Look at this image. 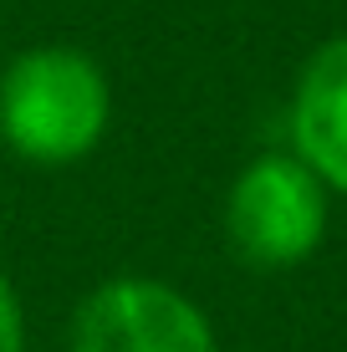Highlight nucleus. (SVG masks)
<instances>
[{
  "mask_svg": "<svg viewBox=\"0 0 347 352\" xmlns=\"http://www.w3.org/2000/svg\"><path fill=\"white\" fill-rule=\"evenodd\" d=\"M225 230L235 256L260 271L302 265L327 230V189L291 153H260L240 168L225 199Z\"/></svg>",
  "mask_w": 347,
  "mask_h": 352,
  "instance_id": "nucleus-2",
  "label": "nucleus"
},
{
  "mask_svg": "<svg viewBox=\"0 0 347 352\" xmlns=\"http://www.w3.org/2000/svg\"><path fill=\"white\" fill-rule=\"evenodd\" d=\"M113 123V87L87 52L31 46L0 72V138L16 159L62 168L87 159Z\"/></svg>",
  "mask_w": 347,
  "mask_h": 352,
  "instance_id": "nucleus-1",
  "label": "nucleus"
},
{
  "mask_svg": "<svg viewBox=\"0 0 347 352\" xmlns=\"http://www.w3.org/2000/svg\"><path fill=\"white\" fill-rule=\"evenodd\" d=\"M291 138L296 159L322 184L347 194V36L327 41L302 67L291 97Z\"/></svg>",
  "mask_w": 347,
  "mask_h": 352,
  "instance_id": "nucleus-4",
  "label": "nucleus"
},
{
  "mask_svg": "<svg viewBox=\"0 0 347 352\" xmlns=\"http://www.w3.org/2000/svg\"><path fill=\"white\" fill-rule=\"evenodd\" d=\"M0 352H26V311L5 271H0Z\"/></svg>",
  "mask_w": 347,
  "mask_h": 352,
  "instance_id": "nucleus-5",
  "label": "nucleus"
},
{
  "mask_svg": "<svg viewBox=\"0 0 347 352\" xmlns=\"http://www.w3.org/2000/svg\"><path fill=\"white\" fill-rule=\"evenodd\" d=\"M71 352H220V342L184 291L153 276H117L77 307Z\"/></svg>",
  "mask_w": 347,
  "mask_h": 352,
  "instance_id": "nucleus-3",
  "label": "nucleus"
}]
</instances>
